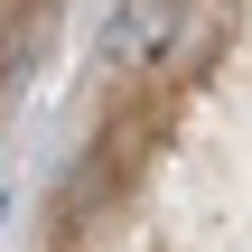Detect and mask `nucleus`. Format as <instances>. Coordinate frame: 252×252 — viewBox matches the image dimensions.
Listing matches in <instances>:
<instances>
[{
	"instance_id": "1",
	"label": "nucleus",
	"mask_w": 252,
	"mask_h": 252,
	"mask_svg": "<svg viewBox=\"0 0 252 252\" xmlns=\"http://www.w3.org/2000/svg\"><path fill=\"white\" fill-rule=\"evenodd\" d=\"M168 47H178V0H112L103 28H94V75L131 84V75L168 65Z\"/></svg>"
}]
</instances>
